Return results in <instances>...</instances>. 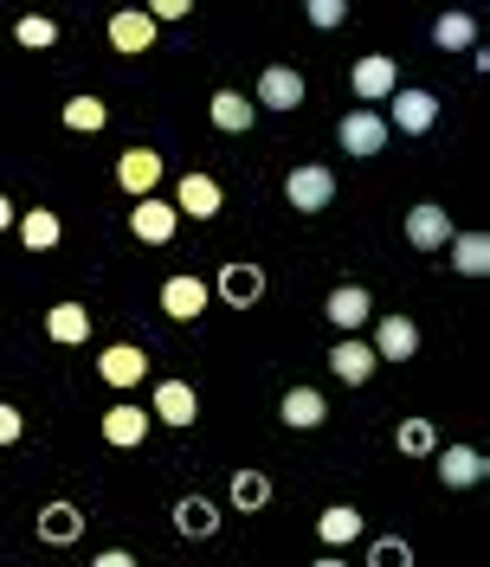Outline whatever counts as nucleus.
I'll return each instance as SVG.
<instances>
[{
	"label": "nucleus",
	"mask_w": 490,
	"mask_h": 567,
	"mask_svg": "<svg viewBox=\"0 0 490 567\" xmlns=\"http://www.w3.org/2000/svg\"><path fill=\"white\" fill-rule=\"evenodd\" d=\"M284 194H290V207L297 213H323L329 200H336V175L329 168H290V181H284Z\"/></svg>",
	"instance_id": "f257e3e1"
},
{
	"label": "nucleus",
	"mask_w": 490,
	"mask_h": 567,
	"mask_svg": "<svg viewBox=\"0 0 490 567\" xmlns=\"http://www.w3.org/2000/svg\"><path fill=\"white\" fill-rule=\"evenodd\" d=\"M439 123V97L432 91H394V130L400 136H426Z\"/></svg>",
	"instance_id": "f03ea898"
},
{
	"label": "nucleus",
	"mask_w": 490,
	"mask_h": 567,
	"mask_svg": "<svg viewBox=\"0 0 490 567\" xmlns=\"http://www.w3.org/2000/svg\"><path fill=\"white\" fill-rule=\"evenodd\" d=\"M343 148H349V155H381L387 123L375 116V110H349V116H343Z\"/></svg>",
	"instance_id": "7ed1b4c3"
},
{
	"label": "nucleus",
	"mask_w": 490,
	"mask_h": 567,
	"mask_svg": "<svg viewBox=\"0 0 490 567\" xmlns=\"http://www.w3.org/2000/svg\"><path fill=\"white\" fill-rule=\"evenodd\" d=\"M130 233H136L142 246H169V239H175V207H162V200H136Z\"/></svg>",
	"instance_id": "20e7f679"
},
{
	"label": "nucleus",
	"mask_w": 490,
	"mask_h": 567,
	"mask_svg": "<svg viewBox=\"0 0 490 567\" xmlns=\"http://www.w3.org/2000/svg\"><path fill=\"white\" fill-rule=\"evenodd\" d=\"M439 477H446V491H471V484H484V452H471V445L439 452Z\"/></svg>",
	"instance_id": "39448f33"
},
{
	"label": "nucleus",
	"mask_w": 490,
	"mask_h": 567,
	"mask_svg": "<svg viewBox=\"0 0 490 567\" xmlns=\"http://www.w3.org/2000/svg\"><path fill=\"white\" fill-rule=\"evenodd\" d=\"M258 104L265 110H297L304 104V78H297L290 65H272L265 78H258Z\"/></svg>",
	"instance_id": "423d86ee"
},
{
	"label": "nucleus",
	"mask_w": 490,
	"mask_h": 567,
	"mask_svg": "<svg viewBox=\"0 0 490 567\" xmlns=\"http://www.w3.org/2000/svg\"><path fill=\"white\" fill-rule=\"evenodd\" d=\"M116 181H123L136 200H149V194H155V181H162V155H155V148H130V155H123V168H116Z\"/></svg>",
	"instance_id": "0eeeda50"
},
{
	"label": "nucleus",
	"mask_w": 490,
	"mask_h": 567,
	"mask_svg": "<svg viewBox=\"0 0 490 567\" xmlns=\"http://www.w3.org/2000/svg\"><path fill=\"white\" fill-rule=\"evenodd\" d=\"M162 310L175 322H194L201 310H207V284H194V278H169L162 284Z\"/></svg>",
	"instance_id": "6e6552de"
},
{
	"label": "nucleus",
	"mask_w": 490,
	"mask_h": 567,
	"mask_svg": "<svg viewBox=\"0 0 490 567\" xmlns=\"http://www.w3.org/2000/svg\"><path fill=\"white\" fill-rule=\"evenodd\" d=\"M407 239L420 251H439L446 239H452V219H446V207H414L407 213Z\"/></svg>",
	"instance_id": "1a4fd4ad"
},
{
	"label": "nucleus",
	"mask_w": 490,
	"mask_h": 567,
	"mask_svg": "<svg viewBox=\"0 0 490 567\" xmlns=\"http://www.w3.org/2000/svg\"><path fill=\"white\" fill-rule=\"evenodd\" d=\"M194 413H201V400H194V388H187V381H162V388H155V420L194 425Z\"/></svg>",
	"instance_id": "9d476101"
},
{
	"label": "nucleus",
	"mask_w": 490,
	"mask_h": 567,
	"mask_svg": "<svg viewBox=\"0 0 490 567\" xmlns=\"http://www.w3.org/2000/svg\"><path fill=\"white\" fill-rule=\"evenodd\" d=\"M323 310H329L336 329H361V322H368V290H361V284H336Z\"/></svg>",
	"instance_id": "9b49d317"
},
{
	"label": "nucleus",
	"mask_w": 490,
	"mask_h": 567,
	"mask_svg": "<svg viewBox=\"0 0 490 567\" xmlns=\"http://www.w3.org/2000/svg\"><path fill=\"white\" fill-rule=\"evenodd\" d=\"M394 78H400V71H394V59H361V65L349 71L355 97H368V104H375V97H394Z\"/></svg>",
	"instance_id": "f8f14e48"
},
{
	"label": "nucleus",
	"mask_w": 490,
	"mask_h": 567,
	"mask_svg": "<svg viewBox=\"0 0 490 567\" xmlns=\"http://www.w3.org/2000/svg\"><path fill=\"white\" fill-rule=\"evenodd\" d=\"M329 368H336V381L361 388V381L375 374V349H368V342H336V349H329Z\"/></svg>",
	"instance_id": "ddd939ff"
},
{
	"label": "nucleus",
	"mask_w": 490,
	"mask_h": 567,
	"mask_svg": "<svg viewBox=\"0 0 490 567\" xmlns=\"http://www.w3.org/2000/svg\"><path fill=\"white\" fill-rule=\"evenodd\" d=\"M84 535V516H78V503H52L45 516H39V542H52V548H71Z\"/></svg>",
	"instance_id": "4468645a"
},
{
	"label": "nucleus",
	"mask_w": 490,
	"mask_h": 567,
	"mask_svg": "<svg viewBox=\"0 0 490 567\" xmlns=\"http://www.w3.org/2000/svg\"><path fill=\"white\" fill-rule=\"evenodd\" d=\"M142 368H149V354L130 349V342H123V349H104V361H98V374H104L110 388H136Z\"/></svg>",
	"instance_id": "2eb2a0df"
},
{
	"label": "nucleus",
	"mask_w": 490,
	"mask_h": 567,
	"mask_svg": "<svg viewBox=\"0 0 490 567\" xmlns=\"http://www.w3.org/2000/svg\"><path fill=\"white\" fill-rule=\"evenodd\" d=\"M45 336H52V342H65V349H78V342H91V317H84L78 303H52Z\"/></svg>",
	"instance_id": "dca6fc26"
},
{
	"label": "nucleus",
	"mask_w": 490,
	"mask_h": 567,
	"mask_svg": "<svg viewBox=\"0 0 490 567\" xmlns=\"http://www.w3.org/2000/svg\"><path fill=\"white\" fill-rule=\"evenodd\" d=\"M414 349H420V329L407 317H387L381 329H375V354H387V361H407Z\"/></svg>",
	"instance_id": "f3484780"
},
{
	"label": "nucleus",
	"mask_w": 490,
	"mask_h": 567,
	"mask_svg": "<svg viewBox=\"0 0 490 567\" xmlns=\"http://www.w3.org/2000/svg\"><path fill=\"white\" fill-rule=\"evenodd\" d=\"M104 439H110V445H123V452H130V445H142V439H149L142 406H110V413H104Z\"/></svg>",
	"instance_id": "a211bd4d"
},
{
	"label": "nucleus",
	"mask_w": 490,
	"mask_h": 567,
	"mask_svg": "<svg viewBox=\"0 0 490 567\" xmlns=\"http://www.w3.org/2000/svg\"><path fill=\"white\" fill-rule=\"evenodd\" d=\"M149 39H155V20H149V13H136V7L110 20V45H116V52H142Z\"/></svg>",
	"instance_id": "6ab92c4d"
},
{
	"label": "nucleus",
	"mask_w": 490,
	"mask_h": 567,
	"mask_svg": "<svg viewBox=\"0 0 490 567\" xmlns=\"http://www.w3.org/2000/svg\"><path fill=\"white\" fill-rule=\"evenodd\" d=\"M284 425H323V413H329V400H323V393L316 388H290L284 393Z\"/></svg>",
	"instance_id": "aec40b11"
},
{
	"label": "nucleus",
	"mask_w": 490,
	"mask_h": 567,
	"mask_svg": "<svg viewBox=\"0 0 490 567\" xmlns=\"http://www.w3.org/2000/svg\"><path fill=\"white\" fill-rule=\"evenodd\" d=\"M181 213H194V219H213V213H220V181L187 175V181H181Z\"/></svg>",
	"instance_id": "412c9836"
},
{
	"label": "nucleus",
	"mask_w": 490,
	"mask_h": 567,
	"mask_svg": "<svg viewBox=\"0 0 490 567\" xmlns=\"http://www.w3.org/2000/svg\"><path fill=\"white\" fill-rule=\"evenodd\" d=\"M213 123H220L226 136H245V130H252V104H245L239 91H220V97H213Z\"/></svg>",
	"instance_id": "4be33fe9"
},
{
	"label": "nucleus",
	"mask_w": 490,
	"mask_h": 567,
	"mask_svg": "<svg viewBox=\"0 0 490 567\" xmlns=\"http://www.w3.org/2000/svg\"><path fill=\"white\" fill-rule=\"evenodd\" d=\"M432 39H439L446 52H471V45H478V20H471V13H446V20L432 27Z\"/></svg>",
	"instance_id": "5701e85b"
},
{
	"label": "nucleus",
	"mask_w": 490,
	"mask_h": 567,
	"mask_svg": "<svg viewBox=\"0 0 490 567\" xmlns=\"http://www.w3.org/2000/svg\"><path fill=\"white\" fill-rule=\"evenodd\" d=\"M220 290H226V303H258L265 278H258L252 265H226V271H220Z\"/></svg>",
	"instance_id": "b1692460"
},
{
	"label": "nucleus",
	"mask_w": 490,
	"mask_h": 567,
	"mask_svg": "<svg viewBox=\"0 0 490 567\" xmlns=\"http://www.w3.org/2000/svg\"><path fill=\"white\" fill-rule=\"evenodd\" d=\"M452 265L465 271V278H484V271H490V239H484V233H465V239L452 246Z\"/></svg>",
	"instance_id": "393cba45"
},
{
	"label": "nucleus",
	"mask_w": 490,
	"mask_h": 567,
	"mask_svg": "<svg viewBox=\"0 0 490 567\" xmlns=\"http://www.w3.org/2000/svg\"><path fill=\"white\" fill-rule=\"evenodd\" d=\"M316 535H323V542H355V535H361V516H355V503H336V509H323Z\"/></svg>",
	"instance_id": "a878e982"
},
{
	"label": "nucleus",
	"mask_w": 490,
	"mask_h": 567,
	"mask_svg": "<svg viewBox=\"0 0 490 567\" xmlns=\"http://www.w3.org/2000/svg\"><path fill=\"white\" fill-rule=\"evenodd\" d=\"M175 523H181V535H213L220 529V516H213V503H201V496H187L175 509Z\"/></svg>",
	"instance_id": "bb28decb"
},
{
	"label": "nucleus",
	"mask_w": 490,
	"mask_h": 567,
	"mask_svg": "<svg viewBox=\"0 0 490 567\" xmlns=\"http://www.w3.org/2000/svg\"><path fill=\"white\" fill-rule=\"evenodd\" d=\"M20 239L33 251H52L59 246V219H52V213H27V219H20Z\"/></svg>",
	"instance_id": "cd10ccee"
},
{
	"label": "nucleus",
	"mask_w": 490,
	"mask_h": 567,
	"mask_svg": "<svg viewBox=\"0 0 490 567\" xmlns=\"http://www.w3.org/2000/svg\"><path fill=\"white\" fill-rule=\"evenodd\" d=\"M233 503H239V509H265V503H272V484H265L258 471H239V477H233Z\"/></svg>",
	"instance_id": "c85d7f7f"
},
{
	"label": "nucleus",
	"mask_w": 490,
	"mask_h": 567,
	"mask_svg": "<svg viewBox=\"0 0 490 567\" xmlns=\"http://www.w3.org/2000/svg\"><path fill=\"white\" fill-rule=\"evenodd\" d=\"M65 123L71 130H84V136H98V130H104V104H98V97H71Z\"/></svg>",
	"instance_id": "c756f323"
},
{
	"label": "nucleus",
	"mask_w": 490,
	"mask_h": 567,
	"mask_svg": "<svg viewBox=\"0 0 490 567\" xmlns=\"http://www.w3.org/2000/svg\"><path fill=\"white\" fill-rule=\"evenodd\" d=\"M400 452H407V458H426V452H432V425L407 420V425H400Z\"/></svg>",
	"instance_id": "7c9ffc66"
},
{
	"label": "nucleus",
	"mask_w": 490,
	"mask_h": 567,
	"mask_svg": "<svg viewBox=\"0 0 490 567\" xmlns=\"http://www.w3.org/2000/svg\"><path fill=\"white\" fill-rule=\"evenodd\" d=\"M13 33H20V45H52V39H59V27H52L45 13H27V20H20Z\"/></svg>",
	"instance_id": "2f4dec72"
},
{
	"label": "nucleus",
	"mask_w": 490,
	"mask_h": 567,
	"mask_svg": "<svg viewBox=\"0 0 490 567\" xmlns=\"http://www.w3.org/2000/svg\"><path fill=\"white\" fill-rule=\"evenodd\" d=\"M343 20H349L343 0H310V27H343Z\"/></svg>",
	"instance_id": "473e14b6"
},
{
	"label": "nucleus",
	"mask_w": 490,
	"mask_h": 567,
	"mask_svg": "<svg viewBox=\"0 0 490 567\" xmlns=\"http://www.w3.org/2000/svg\"><path fill=\"white\" fill-rule=\"evenodd\" d=\"M375 561H414V555H407V542H400V535H394V542H375Z\"/></svg>",
	"instance_id": "72a5a7b5"
},
{
	"label": "nucleus",
	"mask_w": 490,
	"mask_h": 567,
	"mask_svg": "<svg viewBox=\"0 0 490 567\" xmlns=\"http://www.w3.org/2000/svg\"><path fill=\"white\" fill-rule=\"evenodd\" d=\"M149 20H187V0H155Z\"/></svg>",
	"instance_id": "f704fd0d"
},
{
	"label": "nucleus",
	"mask_w": 490,
	"mask_h": 567,
	"mask_svg": "<svg viewBox=\"0 0 490 567\" xmlns=\"http://www.w3.org/2000/svg\"><path fill=\"white\" fill-rule=\"evenodd\" d=\"M0 445H20V413H13V406L0 413Z\"/></svg>",
	"instance_id": "c9c22d12"
}]
</instances>
